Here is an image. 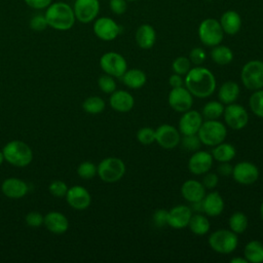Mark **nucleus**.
I'll return each instance as SVG.
<instances>
[{"mask_svg":"<svg viewBox=\"0 0 263 263\" xmlns=\"http://www.w3.org/2000/svg\"><path fill=\"white\" fill-rule=\"evenodd\" d=\"M185 87L196 98H208L216 89V78L206 68L196 66L188 71L185 77Z\"/></svg>","mask_w":263,"mask_h":263,"instance_id":"obj_1","label":"nucleus"},{"mask_svg":"<svg viewBox=\"0 0 263 263\" xmlns=\"http://www.w3.org/2000/svg\"><path fill=\"white\" fill-rule=\"evenodd\" d=\"M47 25L58 31L70 30L76 21L73 7L66 2L51 3L44 13Z\"/></svg>","mask_w":263,"mask_h":263,"instance_id":"obj_2","label":"nucleus"},{"mask_svg":"<svg viewBox=\"0 0 263 263\" xmlns=\"http://www.w3.org/2000/svg\"><path fill=\"white\" fill-rule=\"evenodd\" d=\"M4 160L16 167L29 165L33 159V151L23 141L12 140L3 147Z\"/></svg>","mask_w":263,"mask_h":263,"instance_id":"obj_3","label":"nucleus"},{"mask_svg":"<svg viewBox=\"0 0 263 263\" xmlns=\"http://www.w3.org/2000/svg\"><path fill=\"white\" fill-rule=\"evenodd\" d=\"M197 136L201 144L214 147L224 142L227 136V129L224 123L218 121L217 119L206 120L202 122L197 132Z\"/></svg>","mask_w":263,"mask_h":263,"instance_id":"obj_4","label":"nucleus"},{"mask_svg":"<svg viewBox=\"0 0 263 263\" xmlns=\"http://www.w3.org/2000/svg\"><path fill=\"white\" fill-rule=\"evenodd\" d=\"M197 33L201 43L211 47L220 44L225 34L220 22L213 17L203 20L198 26Z\"/></svg>","mask_w":263,"mask_h":263,"instance_id":"obj_5","label":"nucleus"},{"mask_svg":"<svg viewBox=\"0 0 263 263\" xmlns=\"http://www.w3.org/2000/svg\"><path fill=\"white\" fill-rule=\"evenodd\" d=\"M125 173L124 162L117 157L104 158L97 166V174L105 183L119 181Z\"/></svg>","mask_w":263,"mask_h":263,"instance_id":"obj_6","label":"nucleus"},{"mask_svg":"<svg viewBox=\"0 0 263 263\" xmlns=\"http://www.w3.org/2000/svg\"><path fill=\"white\" fill-rule=\"evenodd\" d=\"M238 243L237 234L232 230L219 229L214 231L209 237L210 247L217 253L230 254L232 253Z\"/></svg>","mask_w":263,"mask_h":263,"instance_id":"obj_7","label":"nucleus"},{"mask_svg":"<svg viewBox=\"0 0 263 263\" xmlns=\"http://www.w3.org/2000/svg\"><path fill=\"white\" fill-rule=\"evenodd\" d=\"M240 79L250 90L263 88V62L253 60L246 63L240 72Z\"/></svg>","mask_w":263,"mask_h":263,"instance_id":"obj_8","label":"nucleus"},{"mask_svg":"<svg viewBox=\"0 0 263 263\" xmlns=\"http://www.w3.org/2000/svg\"><path fill=\"white\" fill-rule=\"evenodd\" d=\"M100 66L106 74L113 77H121L127 70L125 59L120 53L114 51L104 53L100 59Z\"/></svg>","mask_w":263,"mask_h":263,"instance_id":"obj_9","label":"nucleus"},{"mask_svg":"<svg viewBox=\"0 0 263 263\" xmlns=\"http://www.w3.org/2000/svg\"><path fill=\"white\" fill-rule=\"evenodd\" d=\"M92 29L95 35L103 41H112L116 39L121 32L120 26L113 18L108 16L96 18Z\"/></svg>","mask_w":263,"mask_h":263,"instance_id":"obj_10","label":"nucleus"},{"mask_svg":"<svg viewBox=\"0 0 263 263\" xmlns=\"http://www.w3.org/2000/svg\"><path fill=\"white\" fill-rule=\"evenodd\" d=\"M75 17L82 24L95 21L100 12L99 0H75L73 5Z\"/></svg>","mask_w":263,"mask_h":263,"instance_id":"obj_11","label":"nucleus"},{"mask_svg":"<svg viewBox=\"0 0 263 263\" xmlns=\"http://www.w3.org/2000/svg\"><path fill=\"white\" fill-rule=\"evenodd\" d=\"M223 115L226 124L232 129H241L249 122V114L239 104H228V106L224 108Z\"/></svg>","mask_w":263,"mask_h":263,"instance_id":"obj_12","label":"nucleus"},{"mask_svg":"<svg viewBox=\"0 0 263 263\" xmlns=\"http://www.w3.org/2000/svg\"><path fill=\"white\" fill-rule=\"evenodd\" d=\"M168 104L177 112H186L193 105L192 93L184 86L174 87L168 93Z\"/></svg>","mask_w":263,"mask_h":263,"instance_id":"obj_13","label":"nucleus"},{"mask_svg":"<svg viewBox=\"0 0 263 263\" xmlns=\"http://www.w3.org/2000/svg\"><path fill=\"white\" fill-rule=\"evenodd\" d=\"M259 168L250 161H241L236 163L232 170L233 179L242 185H251L259 178Z\"/></svg>","mask_w":263,"mask_h":263,"instance_id":"obj_14","label":"nucleus"},{"mask_svg":"<svg viewBox=\"0 0 263 263\" xmlns=\"http://www.w3.org/2000/svg\"><path fill=\"white\" fill-rule=\"evenodd\" d=\"M180 141V132L173 125L161 124L155 129V142L163 149H173Z\"/></svg>","mask_w":263,"mask_h":263,"instance_id":"obj_15","label":"nucleus"},{"mask_svg":"<svg viewBox=\"0 0 263 263\" xmlns=\"http://www.w3.org/2000/svg\"><path fill=\"white\" fill-rule=\"evenodd\" d=\"M66 199L68 204L75 210L82 211L90 205L91 197L86 188L80 185H75L68 188L66 193Z\"/></svg>","mask_w":263,"mask_h":263,"instance_id":"obj_16","label":"nucleus"},{"mask_svg":"<svg viewBox=\"0 0 263 263\" xmlns=\"http://www.w3.org/2000/svg\"><path fill=\"white\" fill-rule=\"evenodd\" d=\"M202 116L196 110H188L183 112L179 120V132L185 135H195L197 134L199 127L202 124Z\"/></svg>","mask_w":263,"mask_h":263,"instance_id":"obj_17","label":"nucleus"},{"mask_svg":"<svg viewBox=\"0 0 263 263\" xmlns=\"http://www.w3.org/2000/svg\"><path fill=\"white\" fill-rule=\"evenodd\" d=\"M212 165V154L202 150L195 151L188 161V168L193 175H203L211 170Z\"/></svg>","mask_w":263,"mask_h":263,"instance_id":"obj_18","label":"nucleus"},{"mask_svg":"<svg viewBox=\"0 0 263 263\" xmlns=\"http://www.w3.org/2000/svg\"><path fill=\"white\" fill-rule=\"evenodd\" d=\"M192 216V210L188 205L179 204L168 211L167 225L176 229H182L188 226L189 220Z\"/></svg>","mask_w":263,"mask_h":263,"instance_id":"obj_19","label":"nucleus"},{"mask_svg":"<svg viewBox=\"0 0 263 263\" xmlns=\"http://www.w3.org/2000/svg\"><path fill=\"white\" fill-rule=\"evenodd\" d=\"M28 190L27 183L18 178H7L1 184L2 193L12 199L24 197L28 193Z\"/></svg>","mask_w":263,"mask_h":263,"instance_id":"obj_20","label":"nucleus"},{"mask_svg":"<svg viewBox=\"0 0 263 263\" xmlns=\"http://www.w3.org/2000/svg\"><path fill=\"white\" fill-rule=\"evenodd\" d=\"M43 224L54 234L65 233L69 228V221L66 216L60 212H49L44 216Z\"/></svg>","mask_w":263,"mask_h":263,"instance_id":"obj_21","label":"nucleus"},{"mask_svg":"<svg viewBox=\"0 0 263 263\" xmlns=\"http://www.w3.org/2000/svg\"><path fill=\"white\" fill-rule=\"evenodd\" d=\"M181 194L187 201L195 202L202 200L205 195V188L201 182L196 180H187L181 187Z\"/></svg>","mask_w":263,"mask_h":263,"instance_id":"obj_22","label":"nucleus"},{"mask_svg":"<svg viewBox=\"0 0 263 263\" xmlns=\"http://www.w3.org/2000/svg\"><path fill=\"white\" fill-rule=\"evenodd\" d=\"M112 109L118 112H128L135 105L134 97L125 90H115L111 93L109 100Z\"/></svg>","mask_w":263,"mask_h":263,"instance_id":"obj_23","label":"nucleus"},{"mask_svg":"<svg viewBox=\"0 0 263 263\" xmlns=\"http://www.w3.org/2000/svg\"><path fill=\"white\" fill-rule=\"evenodd\" d=\"M224 210V200L220 193L213 191L204 195L202 199V212L210 217L221 215Z\"/></svg>","mask_w":263,"mask_h":263,"instance_id":"obj_24","label":"nucleus"},{"mask_svg":"<svg viewBox=\"0 0 263 263\" xmlns=\"http://www.w3.org/2000/svg\"><path fill=\"white\" fill-rule=\"evenodd\" d=\"M220 25L227 35H235L241 28V17L235 10H226L220 17Z\"/></svg>","mask_w":263,"mask_h":263,"instance_id":"obj_25","label":"nucleus"},{"mask_svg":"<svg viewBox=\"0 0 263 263\" xmlns=\"http://www.w3.org/2000/svg\"><path fill=\"white\" fill-rule=\"evenodd\" d=\"M136 42L142 49L151 48L156 41V32L149 24L141 25L136 31Z\"/></svg>","mask_w":263,"mask_h":263,"instance_id":"obj_26","label":"nucleus"},{"mask_svg":"<svg viewBox=\"0 0 263 263\" xmlns=\"http://www.w3.org/2000/svg\"><path fill=\"white\" fill-rule=\"evenodd\" d=\"M239 96V86L234 81L224 82L218 91V98L222 104H231L234 103Z\"/></svg>","mask_w":263,"mask_h":263,"instance_id":"obj_27","label":"nucleus"},{"mask_svg":"<svg viewBox=\"0 0 263 263\" xmlns=\"http://www.w3.org/2000/svg\"><path fill=\"white\" fill-rule=\"evenodd\" d=\"M122 82L129 88H140L146 83V74L140 69L126 70L121 76Z\"/></svg>","mask_w":263,"mask_h":263,"instance_id":"obj_28","label":"nucleus"},{"mask_svg":"<svg viewBox=\"0 0 263 263\" xmlns=\"http://www.w3.org/2000/svg\"><path fill=\"white\" fill-rule=\"evenodd\" d=\"M236 150L233 145L229 143H220L214 146L212 150V156L219 162H229L234 158Z\"/></svg>","mask_w":263,"mask_h":263,"instance_id":"obj_29","label":"nucleus"},{"mask_svg":"<svg viewBox=\"0 0 263 263\" xmlns=\"http://www.w3.org/2000/svg\"><path fill=\"white\" fill-rule=\"evenodd\" d=\"M245 258L251 263L263 262V243L259 240L249 241L243 250Z\"/></svg>","mask_w":263,"mask_h":263,"instance_id":"obj_30","label":"nucleus"},{"mask_svg":"<svg viewBox=\"0 0 263 263\" xmlns=\"http://www.w3.org/2000/svg\"><path fill=\"white\" fill-rule=\"evenodd\" d=\"M211 58L217 65L225 66L231 63V61L233 60V52L228 46L218 44L216 46H213V49L211 51Z\"/></svg>","mask_w":263,"mask_h":263,"instance_id":"obj_31","label":"nucleus"},{"mask_svg":"<svg viewBox=\"0 0 263 263\" xmlns=\"http://www.w3.org/2000/svg\"><path fill=\"white\" fill-rule=\"evenodd\" d=\"M188 226L196 235H204L210 230V222L208 218L201 214H192Z\"/></svg>","mask_w":263,"mask_h":263,"instance_id":"obj_32","label":"nucleus"},{"mask_svg":"<svg viewBox=\"0 0 263 263\" xmlns=\"http://www.w3.org/2000/svg\"><path fill=\"white\" fill-rule=\"evenodd\" d=\"M224 105L218 101H210L202 108V115L206 120L218 119L223 115Z\"/></svg>","mask_w":263,"mask_h":263,"instance_id":"obj_33","label":"nucleus"},{"mask_svg":"<svg viewBox=\"0 0 263 263\" xmlns=\"http://www.w3.org/2000/svg\"><path fill=\"white\" fill-rule=\"evenodd\" d=\"M229 227L234 233H242L248 227V218L242 212H235L229 218Z\"/></svg>","mask_w":263,"mask_h":263,"instance_id":"obj_34","label":"nucleus"},{"mask_svg":"<svg viewBox=\"0 0 263 263\" xmlns=\"http://www.w3.org/2000/svg\"><path fill=\"white\" fill-rule=\"evenodd\" d=\"M82 108L86 113L89 114H99L105 109V101L98 96L88 97L84 100Z\"/></svg>","mask_w":263,"mask_h":263,"instance_id":"obj_35","label":"nucleus"},{"mask_svg":"<svg viewBox=\"0 0 263 263\" xmlns=\"http://www.w3.org/2000/svg\"><path fill=\"white\" fill-rule=\"evenodd\" d=\"M249 105L252 112L258 117L263 118V89L255 90L249 100Z\"/></svg>","mask_w":263,"mask_h":263,"instance_id":"obj_36","label":"nucleus"},{"mask_svg":"<svg viewBox=\"0 0 263 263\" xmlns=\"http://www.w3.org/2000/svg\"><path fill=\"white\" fill-rule=\"evenodd\" d=\"M77 174L84 180L92 179L97 175V166L93 162L83 161L77 167Z\"/></svg>","mask_w":263,"mask_h":263,"instance_id":"obj_37","label":"nucleus"},{"mask_svg":"<svg viewBox=\"0 0 263 263\" xmlns=\"http://www.w3.org/2000/svg\"><path fill=\"white\" fill-rule=\"evenodd\" d=\"M173 71L179 75H186L188 71L191 69V62L189 58L186 57H178L174 60L172 64Z\"/></svg>","mask_w":263,"mask_h":263,"instance_id":"obj_38","label":"nucleus"},{"mask_svg":"<svg viewBox=\"0 0 263 263\" xmlns=\"http://www.w3.org/2000/svg\"><path fill=\"white\" fill-rule=\"evenodd\" d=\"M181 145L182 148L188 150V151H197L200 148L201 142L197 136V134L195 135H185L182 139H181Z\"/></svg>","mask_w":263,"mask_h":263,"instance_id":"obj_39","label":"nucleus"},{"mask_svg":"<svg viewBox=\"0 0 263 263\" xmlns=\"http://www.w3.org/2000/svg\"><path fill=\"white\" fill-rule=\"evenodd\" d=\"M98 85L100 89L105 93H112L116 90V82L113 79V76L108 74L102 75L98 80Z\"/></svg>","mask_w":263,"mask_h":263,"instance_id":"obj_40","label":"nucleus"},{"mask_svg":"<svg viewBox=\"0 0 263 263\" xmlns=\"http://www.w3.org/2000/svg\"><path fill=\"white\" fill-rule=\"evenodd\" d=\"M48 191L54 197L61 198L66 196V193L68 191V186L65 182L61 180H53L48 186Z\"/></svg>","mask_w":263,"mask_h":263,"instance_id":"obj_41","label":"nucleus"},{"mask_svg":"<svg viewBox=\"0 0 263 263\" xmlns=\"http://www.w3.org/2000/svg\"><path fill=\"white\" fill-rule=\"evenodd\" d=\"M138 141L143 145H149L155 142V130L151 127H142L137 133Z\"/></svg>","mask_w":263,"mask_h":263,"instance_id":"obj_42","label":"nucleus"},{"mask_svg":"<svg viewBox=\"0 0 263 263\" xmlns=\"http://www.w3.org/2000/svg\"><path fill=\"white\" fill-rule=\"evenodd\" d=\"M206 58L205 51L201 47H194L189 52V60L191 64L195 66H200Z\"/></svg>","mask_w":263,"mask_h":263,"instance_id":"obj_43","label":"nucleus"},{"mask_svg":"<svg viewBox=\"0 0 263 263\" xmlns=\"http://www.w3.org/2000/svg\"><path fill=\"white\" fill-rule=\"evenodd\" d=\"M47 22L44 14H35L30 20V28L34 31H43L47 27Z\"/></svg>","mask_w":263,"mask_h":263,"instance_id":"obj_44","label":"nucleus"},{"mask_svg":"<svg viewBox=\"0 0 263 263\" xmlns=\"http://www.w3.org/2000/svg\"><path fill=\"white\" fill-rule=\"evenodd\" d=\"M44 217L39 212H30L26 215L25 221L30 227H39L43 224Z\"/></svg>","mask_w":263,"mask_h":263,"instance_id":"obj_45","label":"nucleus"},{"mask_svg":"<svg viewBox=\"0 0 263 263\" xmlns=\"http://www.w3.org/2000/svg\"><path fill=\"white\" fill-rule=\"evenodd\" d=\"M109 7L114 14L121 15L127 9V1L126 0H110Z\"/></svg>","mask_w":263,"mask_h":263,"instance_id":"obj_46","label":"nucleus"},{"mask_svg":"<svg viewBox=\"0 0 263 263\" xmlns=\"http://www.w3.org/2000/svg\"><path fill=\"white\" fill-rule=\"evenodd\" d=\"M167 216H168V211H166L164 209L156 210L153 214L154 224L157 227H163V226L167 225Z\"/></svg>","mask_w":263,"mask_h":263,"instance_id":"obj_47","label":"nucleus"},{"mask_svg":"<svg viewBox=\"0 0 263 263\" xmlns=\"http://www.w3.org/2000/svg\"><path fill=\"white\" fill-rule=\"evenodd\" d=\"M219 182V178L218 175L215 173H205L203 178H202V185L204 186V188L206 189H214Z\"/></svg>","mask_w":263,"mask_h":263,"instance_id":"obj_48","label":"nucleus"},{"mask_svg":"<svg viewBox=\"0 0 263 263\" xmlns=\"http://www.w3.org/2000/svg\"><path fill=\"white\" fill-rule=\"evenodd\" d=\"M25 2L29 7L39 10L47 8L52 3V0H25Z\"/></svg>","mask_w":263,"mask_h":263,"instance_id":"obj_49","label":"nucleus"},{"mask_svg":"<svg viewBox=\"0 0 263 263\" xmlns=\"http://www.w3.org/2000/svg\"><path fill=\"white\" fill-rule=\"evenodd\" d=\"M233 166L228 162H220L218 166V174L221 176H230L232 174Z\"/></svg>","mask_w":263,"mask_h":263,"instance_id":"obj_50","label":"nucleus"},{"mask_svg":"<svg viewBox=\"0 0 263 263\" xmlns=\"http://www.w3.org/2000/svg\"><path fill=\"white\" fill-rule=\"evenodd\" d=\"M168 82H170V85L172 86V88L174 87H180V86H183L184 84V80L183 78L181 77V75L175 73L173 74L170 78H168Z\"/></svg>","mask_w":263,"mask_h":263,"instance_id":"obj_51","label":"nucleus"},{"mask_svg":"<svg viewBox=\"0 0 263 263\" xmlns=\"http://www.w3.org/2000/svg\"><path fill=\"white\" fill-rule=\"evenodd\" d=\"M190 208H191V210H193L195 212H202V200L191 202Z\"/></svg>","mask_w":263,"mask_h":263,"instance_id":"obj_52","label":"nucleus"},{"mask_svg":"<svg viewBox=\"0 0 263 263\" xmlns=\"http://www.w3.org/2000/svg\"><path fill=\"white\" fill-rule=\"evenodd\" d=\"M231 263H248L247 259L246 258H242V257H235V258H232L230 260Z\"/></svg>","mask_w":263,"mask_h":263,"instance_id":"obj_53","label":"nucleus"},{"mask_svg":"<svg viewBox=\"0 0 263 263\" xmlns=\"http://www.w3.org/2000/svg\"><path fill=\"white\" fill-rule=\"evenodd\" d=\"M4 161V155H3V152L0 151V165L3 163Z\"/></svg>","mask_w":263,"mask_h":263,"instance_id":"obj_54","label":"nucleus"},{"mask_svg":"<svg viewBox=\"0 0 263 263\" xmlns=\"http://www.w3.org/2000/svg\"><path fill=\"white\" fill-rule=\"evenodd\" d=\"M260 216H261V219H262V221H263V202H262L261 205H260Z\"/></svg>","mask_w":263,"mask_h":263,"instance_id":"obj_55","label":"nucleus"},{"mask_svg":"<svg viewBox=\"0 0 263 263\" xmlns=\"http://www.w3.org/2000/svg\"><path fill=\"white\" fill-rule=\"evenodd\" d=\"M126 1H127V2H128V1H129V2H133V1H137V0H126Z\"/></svg>","mask_w":263,"mask_h":263,"instance_id":"obj_56","label":"nucleus"}]
</instances>
